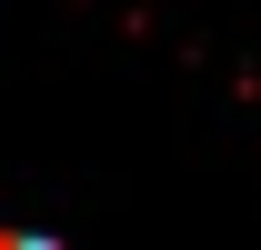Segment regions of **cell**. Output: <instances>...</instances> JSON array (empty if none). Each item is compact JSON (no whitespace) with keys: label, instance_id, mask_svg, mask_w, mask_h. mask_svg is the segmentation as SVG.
<instances>
[{"label":"cell","instance_id":"6da1fadb","mask_svg":"<svg viewBox=\"0 0 261 250\" xmlns=\"http://www.w3.org/2000/svg\"><path fill=\"white\" fill-rule=\"evenodd\" d=\"M0 250H50V240H31V230H0Z\"/></svg>","mask_w":261,"mask_h":250}]
</instances>
